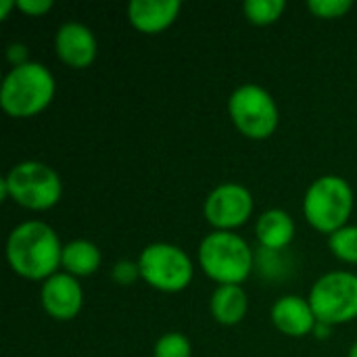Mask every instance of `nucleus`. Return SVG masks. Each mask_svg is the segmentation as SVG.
<instances>
[{
	"mask_svg": "<svg viewBox=\"0 0 357 357\" xmlns=\"http://www.w3.org/2000/svg\"><path fill=\"white\" fill-rule=\"evenodd\" d=\"M63 245L54 228L44 222H23L6 238V261L27 280H48L61 268Z\"/></svg>",
	"mask_w": 357,
	"mask_h": 357,
	"instance_id": "1",
	"label": "nucleus"
},
{
	"mask_svg": "<svg viewBox=\"0 0 357 357\" xmlns=\"http://www.w3.org/2000/svg\"><path fill=\"white\" fill-rule=\"evenodd\" d=\"M56 82L50 69L42 63L29 61L13 67L0 86V107L6 115L27 119L42 113L54 98Z\"/></svg>",
	"mask_w": 357,
	"mask_h": 357,
	"instance_id": "2",
	"label": "nucleus"
},
{
	"mask_svg": "<svg viewBox=\"0 0 357 357\" xmlns=\"http://www.w3.org/2000/svg\"><path fill=\"white\" fill-rule=\"evenodd\" d=\"M0 195L29 211H46L61 201L63 182L50 165L42 161H21L0 180Z\"/></svg>",
	"mask_w": 357,
	"mask_h": 357,
	"instance_id": "3",
	"label": "nucleus"
},
{
	"mask_svg": "<svg viewBox=\"0 0 357 357\" xmlns=\"http://www.w3.org/2000/svg\"><path fill=\"white\" fill-rule=\"evenodd\" d=\"M201 270L220 287L243 284L255 266V255L247 241L234 232L213 230L199 245Z\"/></svg>",
	"mask_w": 357,
	"mask_h": 357,
	"instance_id": "4",
	"label": "nucleus"
},
{
	"mask_svg": "<svg viewBox=\"0 0 357 357\" xmlns=\"http://www.w3.org/2000/svg\"><path fill=\"white\" fill-rule=\"evenodd\" d=\"M356 195L351 184L341 176H322L310 184L303 197V215L307 224L322 232L335 234L354 213Z\"/></svg>",
	"mask_w": 357,
	"mask_h": 357,
	"instance_id": "5",
	"label": "nucleus"
},
{
	"mask_svg": "<svg viewBox=\"0 0 357 357\" xmlns=\"http://www.w3.org/2000/svg\"><path fill=\"white\" fill-rule=\"evenodd\" d=\"M228 115L234 128L251 140L270 138L280 121L274 96L257 84H243L230 94Z\"/></svg>",
	"mask_w": 357,
	"mask_h": 357,
	"instance_id": "6",
	"label": "nucleus"
},
{
	"mask_svg": "<svg viewBox=\"0 0 357 357\" xmlns=\"http://www.w3.org/2000/svg\"><path fill=\"white\" fill-rule=\"evenodd\" d=\"M140 280L161 293H180L188 289L195 276L190 257L176 245L153 243L138 255Z\"/></svg>",
	"mask_w": 357,
	"mask_h": 357,
	"instance_id": "7",
	"label": "nucleus"
},
{
	"mask_svg": "<svg viewBox=\"0 0 357 357\" xmlns=\"http://www.w3.org/2000/svg\"><path fill=\"white\" fill-rule=\"evenodd\" d=\"M307 299L318 322L328 326L354 322L357 318V274L337 270L320 276Z\"/></svg>",
	"mask_w": 357,
	"mask_h": 357,
	"instance_id": "8",
	"label": "nucleus"
},
{
	"mask_svg": "<svg viewBox=\"0 0 357 357\" xmlns=\"http://www.w3.org/2000/svg\"><path fill=\"white\" fill-rule=\"evenodd\" d=\"M207 222L220 232H234L245 226L253 213V195L247 186L226 182L215 186L203 205Z\"/></svg>",
	"mask_w": 357,
	"mask_h": 357,
	"instance_id": "9",
	"label": "nucleus"
},
{
	"mask_svg": "<svg viewBox=\"0 0 357 357\" xmlns=\"http://www.w3.org/2000/svg\"><path fill=\"white\" fill-rule=\"evenodd\" d=\"M40 301L44 312L56 322H69L77 318L84 307V289L79 280L67 272H56L42 282Z\"/></svg>",
	"mask_w": 357,
	"mask_h": 357,
	"instance_id": "10",
	"label": "nucleus"
},
{
	"mask_svg": "<svg viewBox=\"0 0 357 357\" xmlns=\"http://www.w3.org/2000/svg\"><path fill=\"white\" fill-rule=\"evenodd\" d=\"M54 48L59 59L71 69H86L98 54V42L92 29L79 21H67L56 29Z\"/></svg>",
	"mask_w": 357,
	"mask_h": 357,
	"instance_id": "11",
	"label": "nucleus"
},
{
	"mask_svg": "<svg viewBox=\"0 0 357 357\" xmlns=\"http://www.w3.org/2000/svg\"><path fill=\"white\" fill-rule=\"evenodd\" d=\"M272 324L287 337L301 339L314 333L318 318L312 310L310 299H303L299 295H284L276 299L272 305Z\"/></svg>",
	"mask_w": 357,
	"mask_h": 357,
	"instance_id": "12",
	"label": "nucleus"
},
{
	"mask_svg": "<svg viewBox=\"0 0 357 357\" xmlns=\"http://www.w3.org/2000/svg\"><path fill=\"white\" fill-rule=\"evenodd\" d=\"M178 0H132L128 4V21L140 33H161L180 15Z\"/></svg>",
	"mask_w": 357,
	"mask_h": 357,
	"instance_id": "13",
	"label": "nucleus"
},
{
	"mask_svg": "<svg viewBox=\"0 0 357 357\" xmlns=\"http://www.w3.org/2000/svg\"><path fill=\"white\" fill-rule=\"evenodd\" d=\"M255 234L261 249L284 251L295 238V222L282 209H268L257 218Z\"/></svg>",
	"mask_w": 357,
	"mask_h": 357,
	"instance_id": "14",
	"label": "nucleus"
},
{
	"mask_svg": "<svg viewBox=\"0 0 357 357\" xmlns=\"http://www.w3.org/2000/svg\"><path fill=\"white\" fill-rule=\"evenodd\" d=\"M211 316L222 326L241 324L249 312V297L241 284H222L213 291L211 301Z\"/></svg>",
	"mask_w": 357,
	"mask_h": 357,
	"instance_id": "15",
	"label": "nucleus"
},
{
	"mask_svg": "<svg viewBox=\"0 0 357 357\" xmlns=\"http://www.w3.org/2000/svg\"><path fill=\"white\" fill-rule=\"evenodd\" d=\"M102 264V255L100 249L92 243V241H84V238H75L67 245H63V257H61V268L75 276H92Z\"/></svg>",
	"mask_w": 357,
	"mask_h": 357,
	"instance_id": "16",
	"label": "nucleus"
},
{
	"mask_svg": "<svg viewBox=\"0 0 357 357\" xmlns=\"http://www.w3.org/2000/svg\"><path fill=\"white\" fill-rule=\"evenodd\" d=\"M287 10L284 0H247L243 4V13L253 25H272Z\"/></svg>",
	"mask_w": 357,
	"mask_h": 357,
	"instance_id": "17",
	"label": "nucleus"
},
{
	"mask_svg": "<svg viewBox=\"0 0 357 357\" xmlns=\"http://www.w3.org/2000/svg\"><path fill=\"white\" fill-rule=\"evenodd\" d=\"M328 249L331 253L345 261V264H357V226H343L335 234L328 236Z\"/></svg>",
	"mask_w": 357,
	"mask_h": 357,
	"instance_id": "18",
	"label": "nucleus"
},
{
	"mask_svg": "<svg viewBox=\"0 0 357 357\" xmlns=\"http://www.w3.org/2000/svg\"><path fill=\"white\" fill-rule=\"evenodd\" d=\"M192 345L182 333H167L155 343V357H190Z\"/></svg>",
	"mask_w": 357,
	"mask_h": 357,
	"instance_id": "19",
	"label": "nucleus"
},
{
	"mask_svg": "<svg viewBox=\"0 0 357 357\" xmlns=\"http://www.w3.org/2000/svg\"><path fill=\"white\" fill-rule=\"evenodd\" d=\"M307 8L314 17L331 21V19L345 17L354 8V2L351 0H310Z\"/></svg>",
	"mask_w": 357,
	"mask_h": 357,
	"instance_id": "20",
	"label": "nucleus"
},
{
	"mask_svg": "<svg viewBox=\"0 0 357 357\" xmlns=\"http://www.w3.org/2000/svg\"><path fill=\"white\" fill-rule=\"evenodd\" d=\"M111 278L115 284L119 287H130L140 278V268L138 261H130V259H121L111 268Z\"/></svg>",
	"mask_w": 357,
	"mask_h": 357,
	"instance_id": "21",
	"label": "nucleus"
},
{
	"mask_svg": "<svg viewBox=\"0 0 357 357\" xmlns=\"http://www.w3.org/2000/svg\"><path fill=\"white\" fill-rule=\"evenodd\" d=\"M54 6L52 0H17V8L27 17H42Z\"/></svg>",
	"mask_w": 357,
	"mask_h": 357,
	"instance_id": "22",
	"label": "nucleus"
},
{
	"mask_svg": "<svg viewBox=\"0 0 357 357\" xmlns=\"http://www.w3.org/2000/svg\"><path fill=\"white\" fill-rule=\"evenodd\" d=\"M6 59L13 67H21L25 63H29V52H27V46L21 44V42H13L6 46Z\"/></svg>",
	"mask_w": 357,
	"mask_h": 357,
	"instance_id": "23",
	"label": "nucleus"
},
{
	"mask_svg": "<svg viewBox=\"0 0 357 357\" xmlns=\"http://www.w3.org/2000/svg\"><path fill=\"white\" fill-rule=\"evenodd\" d=\"M331 328H333V326H328V324H324V322H318L312 335H316L318 339H328V335H331Z\"/></svg>",
	"mask_w": 357,
	"mask_h": 357,
	"instance_id": "24",
	"label": "nucleus"
},
{
	"mask_svg": "<svg viewBox=\"0 0 357 357\" xmlns=\"http://www.w3.org/2000/svg\"><path fill=\"white\" fill-rule=\"evenodd\" d=\"M13 6H17V2L2 0V2H0V19H6V17H8V10H10Z\"/></svg>",
	"mask_w": 357,
	"mask_h": 357,
	"instance_id": "25",
	"label": "nucleus"
},
{
	"mask_svg": "<svg viewBox=\"0 0 357 357\" xmlns=\"http://www.w3.org/2000/svg\"><path fill=\"white\" fill-rule=\"evenodd\" d=\"M347 357H357V341L351 345V349H349V356Z\"/></svg>",
	"mask_w": 357,
	"mask_h": 357,
	"instance_id": "26",
	"label": "nucleus"
}]
</instances>
